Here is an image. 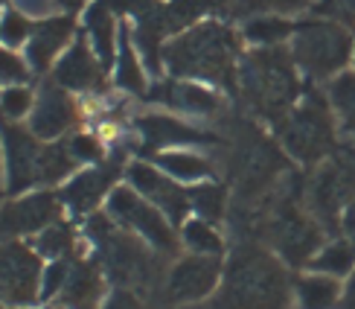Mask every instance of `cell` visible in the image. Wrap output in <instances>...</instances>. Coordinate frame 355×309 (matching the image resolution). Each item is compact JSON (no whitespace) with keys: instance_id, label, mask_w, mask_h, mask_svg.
<instances>
[{"instance_id":"6da1fadb","label":"cell","mask_w":355,"mask_h":309,"mask_svg":"<svg viewBox=\"0 0 355 309\" xmlns=\"http://www.w3.org/2000/svg\"><path fill=\"white\" fill-rule=\"evenodd\" d=\"M291 281L286 266L259 245H239L225 272V292L210 309H288Z\"/></svg>"},{"instance_id":"7a4b0ae2","label":"cell","mask_w":355,"mask_h":309,"mask_svg":"<svg viewBox=\"0 0 355 309\" xmlns=\"http://www.w3.org/2000/svg\"><path fill=\"white\" fill-rule=\"evenodd\" d=\"M236 85L245 102L262 120L279 126L297 106L300 79L294 70V56L279 47H262L242 58L236 67Z\"/></svg>"},{"instance_id":"3957f363","label":"cell","mask_w":355,"mask_h":309,"mask_svg":"<svg viewBox=\"0 0 355 309\" xmlns=\"http://www.w3.org/2000/svg\"><path fill=\"white\" fill-rule=\"evenodd\" d=\"M236 56L239 38L225 24H201L189 33L169 41L164 62L175 76L207 79L218 85H236Z\"/></svg>"},{"instance_id":"277c9868","label":"cell","mask_w":355,"mask_h":309,"mask_svg":"<svg viewBox=\"0 0 355 309\" xmlns=\"http://www.w3.org/2000/svg\"><path fill=\"white\" fill-rule=\"evenodd\" d=\"M277 128L286 152L306 167H318L335 152V117L329 97H323L315 87L303 94V99Z\"/></svg>"},{"instance_id":"5b68a950","label":"cell","mask_w":355,"mask_h":309,"mask_svg":"<svg viewBox=\"0 0 355 309\" xmlns=\"http://www.w3.org/2000/svg\"><path fill=\"white\" fill-rule=\"evenodd\" d=\"M291 56L294 65L306 70V76L332 82L338 73L347 70L349 58H355V38L338 21H303L294 26Z\"/></svg>"},{"instance_id":"8992f818","label":"cell","mask_w":355,"mask_h":309,"mask_svg":"<svg viewBox=\"0 0 355 309\" xmlns=\"http://www.w3.org/2000/svg\"><path fill=\"white\" fill-rule=\"evenodd\" d=\"M91 237L99 242L105 272L123 286H149L155 277V257L146 251V242L135 233L114 225L111 216H94Z\"/></svg>"},{"instance_id":"52a82bcc","label":"cell","mask_w":355,"mask_h":309,"mask_svg":"<svg viewBox=\"0 0 355 309\" xmlns=\"http://www.w3.org/2000/svg\"><path fill=\"white\" fill-rule=\"evenodd\" d=\"M265 233L274 251L283 257L288 266H309L312 257L323 245V225L312 213H306L294 196H283L265 222Z\"/></svg>"},{"instance_id":"ba28073f","label":"cell","mask_w":355,"mask_h":309,"mask_svg":"<svg viewBox=\"0 0 355 309\" xmlns=\"http://www.w3.org/2000/svg\"><path fill=\"white\" fill-rule=\"evenodd\" d=\"M355 199V158L347 146H341L335 155H329L318 172L312 175L306 190L309 213H312L323 228L341 225V216Z\"/></svg>"},{"instance_id":"9c48e42d","label":"cell","mask_w":355,"mask_h":309,"mask_svg":"<svg viewBox=\"0 0 355 309\" xmlns=\"http://www.w3.org/2000/svg\"><path fill=\"white\" fill-rule=\"evenodd\" d=\"M286 169V158L277 146L262 135L259 128L245 126L236 140V152H233V175L239 184L245 199H257L262 196L274 181L279 178V172Z\"/></svg>"},{"instance_id":"30bf717a","label":"cell","mask_w":355,"mask_h":309,"mask_svg":"<svg viewBox=\"0 0 355 309\" xmlns=\"http://www.w3.org/2000/svg\"><path fill=\"white\" fill-rule=\"evenodd\" d=\"M108 216L114 219L123 231L140 237L146 245H152L160 254H175L178 251V237L169 225V219L160 213L152 201H146L135 187H120L114 190L108 199Z\"/></svg>"},{"instance_id":"8fae6325","label":"cell","mask_w":355,"mask_h":309,"mask_svg":"<svg viewBox=\"0 0 355 309\" xmlns=\"http://www.w3.org/2000/svg\"><path fill=\"white\" fill-rule=\"evenodd\" d=\"M221 281V257L189 254L178 260L166 277V295L172 303H198L210 298Z\"/></svg>"},{"instance_id":"7c38bea8","label":"cell","mask_w":355,"mask_h":309,"mask_svg":"<svg viewBox=\"0 0 355 309\" xmlns=\"http://www.w3.org/2000/svg\"><path fill=\"white\" fill-rule=\"evenodd\" d=\"M128 181L146 201H152L155 208L169 219V222L181 225L187 219V210L192 208L189 193H184V190L178 187L164 169L149 167V164H135L128 169Z\"/></svg>"},{"instance_id":"4fadbf2b","label":"cell","mask_w":355,"mask_h":309,"mask_svg":"<svg viewBox=\"0 0 355 309\" xmlns=\"http://www.w3.org/2000/svg\"><path fill=\"white\" fill-rule=\"evenodd\" d=\"M41 262L26 245H3L0 248V298L12 303H29L38 292Z\"/></svg>"},{"instance_id":"5bb4252c","label":"cell","mask_w":355,"mask_h":309,"mask_svg":"<svg viewBox=\"0 0 355 309\" xmlns=\"http://www.w3.org/2000/svg\"><path fill=\"white\" fill-rule=\"evenodd\" d=\"M6 140V164H9V190L12 193H21L29 184H38L41 175V160H44V149L35 143V137L24 128H15L0 123Z\"/></svg>"},{"instance_id":"9a60e30c","label":"cell","mask_w":355,"mask_h":309,"mask_svg":"<svg viewBox=\"0 0 355 309\" xmlns=\"http://www.w3.org/2000/svg\"><path fill=\"white\" fill-rule=\"evenodd\" d=\"M58 216V201L50 193H35L26 196L15 204H6L0 210V240L15 237V233H29L47 228Z\"/></svg>"},{"instance_id":"2e32d148","label":"cell","mask_w":355,"mask_h":309,"mask_svg":"<svg viewBox=\"0 0 355 309\" xmlns=\"http://www.w3.org/2000/svg\"><path fill=\"white\" fill-rule=\"evenodd\" d=\"M140 137L146 140L149 149H164V146H207V143H216L213 135L207 131L189 126L178 117L169 114H149L137 123Z\"/></svg>"},{"instance_id":"e0dca14e","label":"cell","mask_w":355,"mask_h":309,"mask_svg":"<svg viewBox=\"0 0 355 309\" xmlns=\"http://www.w3.org/2000/svg\"><path fill=\"white\" fill-rule=\"evenodd\" d=\"M116 175H120V160H108V164H99V167H94V169L76 175V178H73V181L64 187L62 199L70 204V210L87 213V210H94L96 204H99V199L114 187Z\"/></svg>"},{"instance_id":"ac0fdd59","label":"cell","mask_w":355,"mask_h":309,"mask_svg":"<svg viewBox=\"0 0 355 309\" xmlns=\"http://www.w3.org/2000/svg\"><path fill=\"white\" fill-rule=\"evenodd\" d=\"M155 102H164L169 108H178L184 114H198V117H213L221 111V99L216 91L196 82H169V85H157L152 97Z\"/></svg>"},{"instance_id":"d6986e66","label":"cell","mask_w":355,"mask_h":309,"mask_svg":"<svg viewBox=\"0 0 355 309\" xmlns=\"http://www.w3.org/2000/svg\"><path fill=\"white\" fill-rule=\"evenodd\" d=\"M76 123V106L62 87H44V94L33 114V135L35 137H58Z\"/></svg>"},{"instance_id":"ffe728a7","label":"cell","mask_w":355,"mask_h":309,"mask_svg":"<svg viewBox=\"0 0 355 309\" xmlns=\"http://www.w3.org/2000/svg\"><path fill=\"white\" fill-rule=\"evenodd\" d=\"M102 292H105V283H102L99 269L94 262L79 260L67 272V281L62 286V301L67 309H99Z\"/></svg>"},{"instance_id":"44dd1931","label":"cell","mask_w":355,"mask_h":309,"mask_svg":"<svg viewBox=\"0 0 355 309\" xmlns=\"http://www.w3.org/2000/svg\"><path fill=\"white\" fill-rule=\"evenodd\" d=\"M227 3L230 0H172L169 6H157L155 12L143 15V18L152 21L160 35H169V33H178V29H184L189 24H196L207 12L227 9Z\"/></svg>"},{"instance_id":"7402d4cb","label":"cell","mask_w":355,"mask_h":309,"mask_svg":"<svg viewBox=\"0 0 355 309\" xmlns=\"http://www.w3.org/2000/svg\"><path fill=\"white\" fill-rule=\"evenodd\" d=\"M55 79L58 85L73 87V91H91V87L102 85V65L85 47V41H76V47L58 62Z\"/></svg>"},{"instance_id":"603a6c76","label":"cell","mask_w":355,"mask_h":309,"mask_svg":"<svg viewBox=\"0 0 355 309\" xmlns=\"http://www.w3.org/2000/svg\"><path fill=\"white\" fill-rule=\"evenodd\" d=\"M344 298V283L329 274H303L294 281V301L297 309H338Z\"/></svg>"},{"instance_id":"cb8c5ba5","label":"cell","mask_w":355,"mask_h":309,"mask_svg":"<svg viewBox=\"0 0 355 309\" xmlns=\"http://www.w3.org/2000/svg\"><path fill=\"white\" fill-rule=\"evenodd\" d=\"M70 33H73L70 18H53L47 24H41L33 33V38H29V65H33L35 70H44L53 62L58 47L70 38Z\"/></svg>"},{"instance_id":"d4e9b609","label":"cell","mask_w":355,"mask_h":309,"mask_svg":"<svg viewBox=\"0 0 355 309\" xmlns=\"http://www.w3.org/2000/svg\"><path fill=\"white\" fill-rule=\"evenodd\" d=\"M309 269L344 281V277L355 272V242L349 237H335L329 242H323L320 251L309 262Z\"/></svg>"},{"instance_id":"484cf974","label":"cell","mask_w":355,"mask_h":309,"mask_svg":"<svg viewBox=\"0 0 355 309\" xmlns=\"http://www.w3.org/2000/svg\"><path fill=\"white\" fill-rule=\"evenodd\" d=\"M157 169H164L175 181H204L213 175V164L204 155L187 152V149H169L155 155Z\"/></svg>"},{"instance_id":"4316f807","label":"cell","mask_w":355,"mask_h":309,"mask_svg":"<svg viewBox=\"0 0 355 309\" xmlns=\"http://www.w3.org/2000/svg\"><path fill=\"white\" fill-rule=\"evenodd\" d=\"M327 97H329L332 111L341 117L344 131L347 135H355V70L338 73L327 87Z\"/></svg>"},{"instance_id":"83f0119b","label":"cell","mask_w":355,"mask_h":309,"mask_svg":"<svg viewBox=\"0 0 355 309\" xmlns=\"http://www.w3.org/2000/svg\"><path fill=\"white\" fill-rule=\"evenodd\" d=\"M87 29H91L99 65L108 67L111 58H114V12L105 0H99V3L87 12Z\"/></svg>"},{"instance_id":"f1b7e54d","label":"cell","mask_w":355,"mask_h":309,"mask_svg":"<svg viewBox=\"0 0 355 309\" xmlns=\"http://www.w3.org/2000/svg\"><path fill=\"white\" fill-rule=\"evenodd\" d=\"M181 237L192 254H201V257L225 254V240H221V233L207 222V219H189V222H184Z\"/></svg>"},{"instance_id":"f546056e","label":"cell","mask_w":355,"mask_h":309,"mask_svg":"<svg viewBox=\"0 0 355 309\" xmlns=\"http://www.w3.org/2000/svg\"><path fill=\"white\" fill-rule=\"evenodd\" d=\"M242 33L250 44H259V47H277L279 41L294 35V24H288L286 18H277V15H257V18H250L245 24Z\"/></svg>"},{"instance_id":"4dcf8cb0","label":"cell","mask_w":355,"mask_h":309,"mask_svg":"<svg viewBox=\"0 0 355 309\" xmlns=\"http://www.w3.org/2000/svg\"><path fill=\"white\" fill-rule=\"evenodd\" d=\"M116 85L123 91H131V94H143L146 91V79H143V67L135 56V47H131V38L123 29L120 35V58H116Z\"/></svg>"},{"instance_id":"1f68e13d","label":"cell","mask_w":355,"mask_h":309,"mask_svg":"<svg viewBox=\"0 0 355 309\" xmlns=\"http://www.w3.org/2000/svg\"><path fill=\"white\" fill-rule=\"evenodd\" d=\"M189 204L207 222H218L227 210V190L221 184H201L189 193Z\"/></svg>"},{"instance_id":"d6a6232c","label":"cell","mask_w":355,"mask_h":309,"mask_svg":"<svg viewBox=\"0 0 355 309\" xmlns=\"http://www.w3.org/2000/svg\"><path fill=\"white\" fill-rule=\"evenodd\" d=\"M312 0H230L227 9L233 15H245V12H297L306 9Z\"/></svg>"},{"instance_id":"836d02e7","label":"cell","mask_w":355,"mask_h":309,"mask_svg":"<svg viewBox=\"0 0 355 309\" xmlns=\"http://www.w3.org/2000/svg\"><path fill=\"white\" fill-rule=\"evenodd\" d=\"M73 167V155L62 146H53V149H44V160H41V175L38 181L50 184V181H58L62 175H67Z\"/></svg>"},{"instance_id":"e575fe53","label":"cell","mask_w":355,"mask_h":309,"mask_svg":"<svg viewBox=\"0 0 355 309\" xmlns=\"http://www.w3.org/2000/svg\"><path fill=\"white\" fill-rule=\"evenodd\" d=\"M38 248H41V254H47V257H62V254H67L73 248V231L64 228V225L47 228L41 233Z\"/></svg>"},{"instance_id":"d590c367","label":"cell","mask_w":355,"mask_h":309,"mask_svg":"<svg viewBox=\"0 0 355 309\" xmlns=\"http://www.w3.org/2000/svg\"><path fill=\"white\" fill-rule=\"evenodd\" d=\"M315 9L320 15H327L329 21L355 26V0H318Z\"/></svg>"},{"instance_id":"8d00e7d4","label":"cell","mask_w":355,"mask_h":309,"mask_svg":"<svg viewBox=\"0 0 355 309\" xmlns=\"http://www.w3.org/2000/svg\"><path fill=\"white\" fill-rule=\"evenodd\" d=\"M29 35V21L18 12H9L3 21H0V38L6 44H21Z\"/></svg>"},{"instance_id":"74e56055","label":"cell","mask_w":355,"mask_h":309,"mask_svg":"<svg viewBox=\"0 0 355 309\" xmlns=\"http://www.w3.org/2000/svg\"><path fill=\"white\" fill-rule=\"evenodd\" d=\"M67 152L73 155V160H99L102 158V146L91 135H76V137H70Z\"/></svg>"},{"instance_id":"f35d334b","label":"cell","mask_w":355,"mask_h":309,"mask_svg":"<svg viewBox=\"0 0 355 309\" xmlns=\"http://www.w3.org/2000/svg\"><path fill=\"white\" fill-rule=\"evenodd\" d=\"M0 106H3V114L6 117H24L29 111V91L26 87H12V91L3 94V99H0Z\"/></svg>"},{"instance_id":"ab89813d","label":"cell","mask_w":355,"mask_h":309,"mask_svg":"<svg viewBox=\"0 0 355 309\" xmlns=\"http://www.w3.org/2000/svg\"><path fill=\"white\" fill-rule=\"evenodd\" d=\"M26 79V67L18 56L0 50V82H21Z\"/></svg>"},{"instance_id":"60d3db41","label":"cell","mask_w":355,"mask_h":309,"mask_svg":"<svg viewBox=\"0 0 355 309\" xmlns=\"http://www.w3.org/2000/svg\"><path fill=\"white\" fill-rule=\"evenodd\" d=\"M67 266L64 262H55V266L47 272V281H44V295H53V292H58L64 286V281H67Z\"/></svg>"},{"instance_id":"b9f144b4","label":"cell","mask_w":355,"mask_h":309,"mask_svg":"<svg viewBox=\"0 0 355 309\" xmlns=\"http://www.w3.org/2000/svg\"><path fill=\"white\" fill-rule=\"evenodd\" d=\"M102 309H143L140 301L131 295L128 289H120V292H114V295L108 298V303L102 306Z\"/></svg>"},{"instance_id":"7bdbcfd3","label":"cell","mask_w":355,"mask_h":309,"mask_svg":"<svg viewBox=\"0 0 355 309\" xmlns=\"http://www.w3.org/2000/svg\"><path fill=\"white\" fill-rule=\"evenodd\" d=\"M18 9L29 12V15H47L53 9V0H15Z\"/></svg>"},{"instance_id":"ee69618b","label":"cell","mask_w":355,"mask_h":309,"mask_svg":"<svg viewBox=\"0 0 355 309\" xmlns=\"http://www.w3.org/2000/svg\"><path fill=\"white\" fill-rule=\"evenodd\" d=\"M341 228H344V237H349L355 242V199L349 201V208L341 216Z\"/></svg>"},{"instance_id":"f6af8a7d","label":"cell","mask_w":355,"mask_h":309,"mask_svg":"<svg viewBox=\"0 0 355 309\" xmlns=\"http://www.w3.org/2000/svg\"><path fill=\"white\" fill-rule=\"evenodd\" d=\"M338 309H355V272L347 277V286H344V298Z\"/></svg>"},{"instance_id":"bcb514c9","label":"cell","mask_w":355,"mask_h":309,"mask_svg":"<svg viewBox=\"0 0 355 309\" xmlns=\"http://www.w3.org/2000/svg\"><path fill=\"white\" fill-rule=\"evenodd\" d=\"M58 3H64L67 9H79V6L85 3V0H58Z\"/></svg>"},{"instance_id":"7dc6e473","label":"cell","mask_w":355,"mask_h":309,"mask_svg":"<svg viewBox=\"0 0 355 309\" xmlns=\"http://www.w3.org/2000/svg\"><path fill=\"white\" fill-rule=\"evenodd\" d=\"M0 309H3V306H0ZM6 309H9V306H6Z\"/></svg>"},{"instance_id":"c3c4849f","label":"cell","mask_w":355,"mask_h":309,"mask_svg":"<svg viewBox=\"0 0 355 309\" xmlns=\"http://www.w3.org/2000/svg\"><path fill=\"white\" fill-rule=\"evenodd\" d=\"M0 3H3V0H0Z\"/></svg>"}]
</instances>
